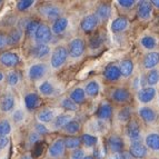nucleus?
Masks as SVG:
<instances>
[{
    "mask_svg": "<svg viewBox=\"0 0 159 159\" xmlns=\"http://www.w3.org/2000/svg\"><path fill=\"white\" fill-rule=\"evenodd\" d=\"M15 103H16L15 97L12 95H10V93H7L0 100V110L3 112L11 111L13 109V107H15Z\"/></svg>",
    "mask_w": 159,
    "mask_h": 159,
    "instance_id": "21",
    "label": "nucleus"
},
{
    "mask_svg": "<svg viewBox=\"0 0 159 159\" xmlns=\"http://www.w3.org/2000/svg\"><path fill=\"white\" fill-rule=\"evenodd\" d=\"M130 97H131L130 91L128 89H126V88H116L111 93V98L115 102H127V101H129Z\"/></svg>",
    "mask_w": 159,
    "mask_h": 159,
    "instance_id": "18",
    "label": "nucleus"
},
{
    "mask_svg": "<svg viewBox=\"0 0 159 159\" xmlns=\"http://www.w3.org/2000/svg\"><path fill=\"white\" fill-rule=\"evenodd\" d=\"M157 90L155 87H145L141 88L140 90L137 93V99L140 103H149L156 98Z\"/></svg>",
    "mask_w": 159,
    "mask_h": 159,
    "instance_id": "9",
    "label": "nucleus"
},
{
    "mask_svg": "<svg viewBox=\"0 0 159 159\" xmlns=\"http://www.w3.org/2000/svg\"><path fill=\"white\" fill-rule=\"evenodd\" d=\"M41 103V99H40L39 95L34 93H27L25 96V106L28 110H34L40 106Z\"/></svg>",
    "mask_w": 159,
    "mask_h": 159,
    "instance_id": "20",
    "label": "nucleus"
},
{
    "mask_svg": "<svg viewBox=\"0 0 159 159\" xmlns=\"http://www.w3.org/2000/svg\"><path fill=\"white\" fill-rule=\"evenodd\" d=\"M80 139H81V143L87 147H95L98 143V138L90 134H84Z\"/></svg>",
    "mask_w": 159,
    "mask_h": 159,
    "instance_id": "37",
    "label": "nucleus"
},
{
    "mask_svg": "<svg viewBox=\"0 0 159 159\" xmlns=\"http://www.w3.org/2000/svg\"><path fill=\"white\" fill-rule=\"evenodd\" d=\"M131 116H133V110L130 107H125V108H122L118 115H117V118L118 120L121 122H128L130 119H131Z\"/></svg>",
    "mask_w": 159,
    "mask_h": 159,
    "instance_id": "36",
    "label": "nucleus"
},
{
    "mask_svg": "<svg viewBox=\"0 0 159 159\" xmlns=\"http://www.w3.org/2000/svg\"><path fill=\"white\" fill-rule=\"evenodd\" d=\"M102 76L108 81H117V80H119V78L121 77V75H120V70L118 65H115V64L108 65L105 68V70H103Z\"/></svg>",
    "mask_w": 159,
    "mask_h": 159,
    "instance_id": "15",
    "label": "nucleus"
},
{
    "mask_svg": "<svg viewBox=\"0 0 159 159\" xmlns=\"http://www.w3.org/2000/svg\"><path fill=\"white\" fill-rule=\"evenodd\" d=\"M117 3H118L122 9H127V10L134 8V6L137 5V2L134 1V0H119V1H117Z\"/></svg>",
    "mask_w": 159,
    "mask_h": 159,
    "instance_id": "45",
    "label": "nucleus"
},
{
    "mask_svg": "<svg viewBox=\"0 0 159 159\" xmlns=\"http://www.w3.org/2000/svg\"><path fill=\"white\" fill-rule=\"evenodd\" d=\"M7 45L9 46H16L20 43V40L22 38V31L18 28L12 29L7 36Z\"/></svg>",
    "mask_w": 159,
    "mask_h": 159,
    "instance_id": "29",
    "label": "nucleus"
},
{
    "mask_svg": "<svg viewBox=\"0 0 159 159\" xmlns=\"http://www.w3.org/2000/svg\"><path fill=\"white\" fill-rule=\"evenodd\" d=\"M47 72V65L43 62H38L30 66L28 70V77L31 80H39L43 77Z\"/></svg>",
    "mask_w": 159,
    "mask_h": 159,
    "instance_id": "12",
    "label": "nucleus"
},
{
    "mask_svg": "<svg viewBox=\"0 0 159 159\" xmlns=\"http://www.w3.org/2000/svg\"><path fill=\"white\" fill-rule=\"evenodd\" d=\"M118 67H119L120 75L122 77H129L134 71V64L130 59H124Z\"/></svg>",
    "mask_w": 159,
    "mask_h": 159,
    "instance_id": "30",
    "label": "nucleus"
},
{
    "mask_svg": "<svg viewBox=\"0 0 159 159\" xmlns=\"http://www.w3.org/2000/svg\"><path fill=\"white\" fill-rule=\"evenodd\" d=\"M82 159H95V158H93V155H91V156H90V155H89V156H85Z\"/></svg>",
    "mask_w": 159,
    "mask_h": 159,
    "instance_id": "57",
    "label": "nucleus"
},
{
    "mask_svg": "<svg viewBox=\"0 0 159 159\" xmlns=\"http://www.w3.org/2000/svg\"><path fill=\"white\" fill-rule=\"evenodd\" d=\"M20 159H34V158H32L31 155H22V156L20 157Z\"/></svg>",
    "mask_w": 159,
    "mask_h": 159,
    "instance_id": "56",
    "label": "nucleus"
},
{
    "mask_svg": "<svg viewBox=\"0 0 159 159\" xmlns=\"http://www.w3.org/2000/svg\"><path fill=\"white\" fill-rule=\"evenodd\" d=\"M112 106L108 102H102L101 105H99V107L96 110V117L98 119L101 120H107L110 119L112 116Z\"/></svg>",
    "mask_w": 159,
    "mask_h": 159,
    "instance_id": "16",
    "label": "nucleus"
},
{
    "mask_svg": "<svg viewBox=\"0 0 159 159\" xmlns=\"http://www.w3.org/2000/svg\"><path fill=\"white\" fill-rule=\"evenodd\" d=\"M126 134H127L128 138L130 139L131 143L143 141V133H141V128L137 120L130 119L127 122V125H126Z\"/></svg>",
    "mask_w": 159,
    "mask_h": 159,
    "instance_id": "2",
    "label": "nucleus"
},
{
    "mask_svg": "<svg viewBox=\"0 0 159 159\" xmlns=\"http://www.w3.org/2000/svg\"><path fill=\"white\" fill-rule=\"evenodd\" d=\"M85 151L82 149H76V150H72L71 154H70V159H82L85 157Z\"/></svg>",
    "mask_w": 159,
    "mask_h": 159,
    "instance_id": "48",
    "label": "nucleus"
},
{
    "mask_svg": "<svg viewBox=\"0 0 159 159\" xmlns=\"http://www.w3.org/2000/svg\"><path fill=\"white\" fill-rule=\"evenodd\" d=\"M39 13L43 17L47 18L48 20H57L58 18H60L61 10L58 6L51 5V3H45V5L40 6L39 8Z\"/></svg>",
    "mask_w": 159,
    "mask_h": 159,
    "instance_id": "5",
    "label": "nucleus"
},
{
    "mask_svg": "<svg viewBox=\"0 0 159 159\" xmlns=\"http://www.w3.org/2000/svg\"><path fill=\"white\" fill-rule=\"evenodd\" d=\"M93 158H98V159H101L102 158V155H101V149L100 147H96L95 148V151H93Z\"/></svg>",
    "mask_w": 159,
    "mask_h": 159,
    "instance_id": "52",
    "label": "nucleus"
},
{
    "mask_svg": "<svg viewBox=\"0 0 159 159\" xmlns=\"http://www.w3.org/2000/svg\"><path fill=\"white\" fill-rule=\"evenodd\" d=\"M43 143H36L34 150V152H32V157H39L40 155L43 154Z\"/></svg>",
    "mask_w": 159,
    "mask_h": 159,
    "instance_id": "49",
    "label": "nucleus"
},
{
    "mask_svg": "<svg viewBox=\"0 0 159 159\" xmlns=\"http://www.w3.org/2000/svg\"><path fill=\"white\" fill-rule=\"evenodd\" d=\"M20 81V74L18 71H10L7 75V82L10 86H16Z\"/></svg>",
    "mask_w": 159,
    "mask_h": 159,
    "instance_id": "43",
    "label": "nucleus"
},
{
    "mask_svg": "<svg viewBox=\"0 0 159 159\" xmlns=\"http://www.w3.org/2000/svg\"><path fill=\"white\" fill-rule=\"evenodd\" d=\"M111 13V7L108 3H100L96 9V15L99 18V20H106L110 17Z\"/></svg>",
    "mask_w": 159,
    "mask_h": 159,
    "instance_id": "31",
    "label": "nucleus"
},
{
    "mask_svg": "<svg viewBox=\"0 0 159 159\" xmlns=\"http://www.w3.org/2000/svg\"><path fill=\"white\" fill-rule=\"evenodd\" d=\"M68 19L66 17H60L57 20H55L52 24V27H51V32H53L55 34H60L67 29L68 27Z\"/></svg>",
    "mask_w": 159,
    "mask_h": 159,
    "instance_id": "23",
    "label": "nucleus"
},
{
    "mask_svg": "<svg viewBox=\"0 0 159 159\" xmlns=\"http://www.w3.org/2000/svg\"><path fill=\"white\" fill-rule=\"evenodd\" d=\"M64 143L66 149L69 150H76V149H79L81 146V139L80 137H75V136H69V137L65 138Z\"/></svg>",
    "mask_w": 159,
    "mask_h": 159,
    "instance_id": "32",
    "label": "nucleus"
},
{
    "mask_svg": "<svg viewBox=\"0 0 159 159\" xmlns=\"http://www.w3.org/2000/svg\"><path fill=\"white\" fill-rule=\"evenodd\" d=\"M129 27V20L126 17H118L112 21L111 24V31L112 32H121L128 29Z\"/></svg>",
    "mask_w": 159,
    "mask_h": 159,
    "instance_id": "22",
    "label": "nucleus"
},
{
    "mask_svg": "<svg viewBox=\"0 0 159 159\" xmlns=\"http://www.w3.org/2000/svg\"><path fill=\"white\" fill-rule=\"evenodd\" d=\"M20 62V57L15 52L11 51H6L0 55V64L8 68H13L19 65Z\"/></svg>",
    "mask_w": 159,
    "mask_h": 159,
    "instance_id": "10",
    "label": "nucleus"
},
{
    "mask_svg": "<svg viewBox=\"0 0 159 159\" xmlns=\"http://www.w3.org/2000/svg\"><path fill=\"white\" fill-rule=\"evenodd\" d=\"M99 22H100V20L97 17V15L90 13V15H87L86 17H84V19L80 22V29L86 34H90L98 27Z\"/></svg>",
    "mask_w": 159,
    "mask_h": 159,
    "instance_id": "6",
    "label": "nucleus"
},
{
    "mask_svg": "<svg viewBox=\"0 0 159 159\" xmlns=\"http://www.w3.org/2000/svg\"><path fill=\"white\" fill-rule=\"evenodd\" d=\"M150 2L154 7H156L157 9H159V0H152V1H150Z\"/></svg>",
    "mask_w": 159,
    "mask_h": 159,
    "instance_id": "55",
    "label": "nucleus"
},
{
    "mask_svg": "<svg viewBox=\"0 0 159 159\" xmlns=\"http://www.w3.org/2000/svg\"><path fill=\"white\" fill-rule=\"evenodd\" d=\"M11 133V125L8 120L0 121V137H7Z\"/></svg>",
    "mask_w": 159,
    "mask_h": 159,
    "instance_id": "42",
    "label": "nucleus"
},
{
    "mask_svg": "<svg viewBox=\"0 0 159 159\" xmlns=\"http://www.w3.org/2000/svg\"><path fill=\"white\" fill-rule=\"evenodd\" d=\"M40 26V22L38 20H31L27 24L26 26V34L27 36H34L36 31H37L38 27Z\"/></svg>",
    "mask_w": 159,
    "mask_h": 159,
    "instance_id": "40",
    "label": "nucleus"
},
{
    "mask_svg": "<svg viewBox=\"0 0 159 159\" xmlns=\"http://www.w3.org/2000/svg\"><path fill=\"white\" fill-rule=\"evenodd\" d=\"M107 146L110 149V151H112V154L122 152V150L125 148V143H124L121 137L117 135H111L109 136L108 139H107Z\"/></svg>",
    "mask_w": 159,
    "mask_h": 159,
    "instance_id": "14",
    "label": "nucleus"
},
{
    "mask_svg": "<svg viewBox=\"0 0 159 159\" xmlns=\"http://www.w3.org/2000/svg\"><path fill=\"white\" fill-rule=\"evenodd\" d=\"M85 93L86 96H89V97H97L98 93H100V85H99L98 81L96 80H90L86 84L85 87Z\"/></svg>",
    "mask_w": 159,
    "mask_h": 159,
    "instance_id": "27",
    "label": "nucleus"
},
{
    "mask_svg": "<svg viewBox=\"0 0 159 159\" xmlns=\"http://www.w3.org/2000/svg\"><path fill=\"white\" fill-rule=\"evenodd\" d=\"M72 120V116L70 114H61L53 119V127L55 128H64L69 121Z\"/></svg>",
    "mask_w": 159,
    "mask_h": 159,
    "instance_id": "33",
    "label": "nucleus"
},
{
    "mask_svg": "<svg viewBox=\"0 0 159 159\" xmlns=\"http://www.w3.org/2000/svg\"><path fill=\"white\" fill-rule=\"evenodd\" d=\"M25 118V114L22 110H20V109H18V110H16V111L12 114V120L15 122H17V124H19V122H21L22 120H24Z\"/></svg>",
    "mask_w": 159,
    "mask_h": 159,
    "instance_id": "47",
    "label": "nucleus"
},
{
    "mask_svg": "<svg viewBox=\"0 0 159 159\" xmlns=\"http://www.w3.org/2000/svg\"><path fill=\"white\" fill-rule=\"evenodd\" d=\"M9 143V139L7 137H0V149L5 148Z\"/></svg>",
    "mask_w": 159,
    "mask_h": 159,
    "instance_id": "53",
    "label": "nucleus"
},
{
    "mask_svg": "<svg viewBox=\"0 0 159 159\" xmlns=\"http://www.w3.org/2000/svg\"><path fill=\"white\" fill-rule=\"evenodd\" d=\"M34 3V0H20V1L17 2V9L19 11H26L29 8H31Z\"/></svg>",
    "mask_w": 159,
    "mask_h": 159,
    "instance_id": "44",
    "label": "nucleus"
},
{
    "mask_svg": "<svg viewBox=\"0 0 159 159\" xmlns=\"http://www.w3.org/2000/svg\"><path fill=\"white\" fill-rule=\"evenodd\" d=\"M145 146L152 151H159V133L152 131L145 137Z\"/></svg>",
    "mask_w": 159,
    "mask_h": 159,
    "instance_id": "19",
    "label": "nucleus"
},
{
    "mask_svg": "<svg viewBox=\"0 0 159 159\" xmlns=\"http://www.w3.org/2000/svg\"><path fill=\"white\" fill-rule=\"evenodd\" d=\"M1 5H2V1H1V0H0V6H1Z\"/></svg>",
    "mask_w": 159,
    "mask_h": 159,
    "instance_id": "59",
    "label": "nucleus"
},
{
    "mask_svg": "<svg viewBox=\"0 0 159 159\" xmlns=\"http://www.w3.org/2000/svg\"><path fill=\"white\" fill-rule=\"evenodd\" d=\"M146 82L149 85V87H154L159 82V70L152 69L148 72L146 77Z\"/></svg>",
    "mask_w": 159,
    "mask_h": 159,
    "instance_id": "38",
    "label": "nucleus"
},
{
    "mask_svg": "<svg viewBox=\"0 0 159 159\" xmlns=\"http://www.w3.org/2000/svg\"><path fill=\"white\" fill-rule=\"evenodd\" d=\"M109 159H128V155L125 152H115V154H111Z\"/></svg>",
    "mask_w": 159,
    "mask_h": 159,
    "instance_id": "50",
    "label": "nucleus"
},
{
    "mask_svg": "<svg viewBox=\"0 0 159 159\" xmlns=\"http://www.w3.org/2000/svg\"><path fill=\"white\" fill-rule=\"evenodd\" d=\"M140 45H141V47L147 49V50H154V49L157 48V46H158V39H157L155 36L146 34V36L141 37Z\"/></svg>",
    "mask_w": 159,
    "mask_h": 159,
    "instance_id": "24",
    "label": "nucleus"
},
{
    "mask_svg": "<svg viewBox=\"0 0 159 159\" xmlns=\"http://www.w3.org/2000/svg\"><path fill=\"white\" fill-rule=\"evenodd\" d=\"M86 49V45H85V40L82 38H75L70 41L69 43V48H68V53L69 56L74 59L80 58V57L84 55Z\"/></svg>",
    "mask_w": 159,
    "mask_h": 159,
    "instance_id": "3",
    "label": "nucleus"
},
{
    "mask_svg": "<svg viewBox=\"0 0 159 159\" xmlns=\"http://www.w3.org/2000/svg\"><path fill=\"white\" fill-rule=\"evenodd\" d=\"M62 129H64V131L66 134H68V135H70V136H74V135H76V134L79 133L80 124L77 121V120H71V121H69Z\"/></svg>",
    "mask_w": 159,
    "mask_h": 159,
    "instance_id": "34",
    "label": "nucleus"
},
{
    "mask_svg": "<svg viewBox=\"0 0 159 159\" xmlns=\"http://www.w3.org/2000/svg\"><path fill=\"white\" fill-rule=\"evenodd\" d=\"M138 115L140 117V119L146 122V124H154L157 120V117H158L156 110L148 106L140 107L138 109Z\"/></svg>",
    "mask_w": 159,
    "mask_h": 159,
    "instance_id": "11",
    "label": "nucleus"
},
{
    "mask_svg": "<svg viewBox=\"0 0 159 159\" xmlns=\"http://www.w3.org/2000/svg\"><path fill=\"white\" fill-rule=\"evenodd\" d=\"M69 98L71 99L76 105H80V103H84L86 101V98H87V96L85 93V90H84V88L81 87H77L75 88L74 90L70 93V97Z\"/></svg>",
    "mask_w": 159,
    "mask_h": 159,
    "instance_id": "25",
    "label": "nucleus"
},
{
    "mask_svg": "<svg viewBox=\"0 0 159 159\" xmlns=\"http://www.w3.org/2000/svg\"><path fill=\"white\" fill-rule=\"evenodd\" d=\"M37 119L40 121V124H49V122L53 121L55 119V111L52 109L46 108L43 109L41 111H39V114L37 115Z\"/></svg>",
    "mask_w": 159,
    "mask_h": 159,
    "instance_id": "28",
    "label": "nucleus"
},
{
    "mask_svg": "<svg viewBox=\"0 0 159 159\" xmlns=\"http://www.w3.org/2000/svg\"><path fill=\"white\" fill-rule=\"evenodd\" d=\"M39 138H40V136L38 135V134H36V133L30 134V135H29V143H39Z\"/></svg>",
    "mask_w": 159,
    "mask_h": 159,
    "instance_id": "51",
    "label": "nucleus"
},
{
    "mask_svg": "<svg viewBox=\"0 0 159 159\" xmlns=\"http://www.w3.org/2000/svg\"><path fill=\"white\" fill-rule=\"evenodd\" d=\"M34 130H36V134H38L39 136H43V135H47L49 131H48V128L46 127L43 124H34Z\"/></svg>",
    "mask_w": 159,
    "mask_h": 159,
    "instance_id": "46",
    "label": "nucleus"
},
{
    "mask_svg": "<svg viewBox=\"0 0 159 159\" xmlns=\"http://www.w3.org/2000/svg\"><path fill=\"white\" fill-rule=\"evenodd\" d=\"M5 46H7V38L6 36L0 34V49L5 48Z\"/></svg>",
    "mask_w": 159,
    "mask_h": 159,
    "instance_id": "54",
    "label": "nucleus"
},
{
    "mask_svg": "<svg viewBox=\"0 0 159 159\" xmlns=\"http://www.w3.org/2000/svg\"><path fill=\"white\" fill-rule=\"evenodd\" d=\"M3 78H5V76H3V74L1 71H0V81H2Z\"/></svg>",
    "mask_w": 159,
    "mask_h": 159,
    "instance_id": "58",
    "label": "nucleus"
},
{
    "mask_svg": "<svg viewBox=\"0 0 159 159\" xmlns=\"http://www.w3.org/2000/svg\"><path fill=\"white\" fill-rule=\"evenodd\" d=\"M51 38H52V32H51L50 27L46 24H40L34 34V40L37 45H46L50 41Z\"/></svg>",
    "mask_w": 159,
    "mask_h": 159,
    "instance_id": "4",
    "label": "nucleus"
},
{
    "mask_svg": "<svg viewBox=\"0 0 159 159\" xmlns=\"http://www.w3.org/2000/svg\"><path fill=\"white\" fill-rule=\"evenodd\" d=\"M65 150H66V147H65L64 139L62 138H58L49 146L48 154H49V157H51V158L58 159L64 156Z\"/></svg>",
    "mask_w": 159,
    "mask_h": 159,
    "instance_id": "7",
    "label": "nucleus"
},
{
    "mask_svg": "<svg viewBox=\"0 0 159 159\" xmlns=\"http://www.w3.org/2000/svg\"><path fill=\"white\" fill-rule=\"evenodd\" d=\"M50 53V48L48 45H37L31 49L32 57L38 59L45 58Z\"/></svg>",
    "mask_w": 159,
    "mask_h": 159,
    "instance_id": "26",
    "label": "nucleus"
},
{
    "mask_svg": "<svg viewBox=\"0 0 159 159\" xmlns=\"http://www.w3.org/2000/svg\"><path fill=\"white\" fill-rule=\"evenodd\" d=\"M152 15V5L150 1L141 0L137 2V16L140 20H148Z\"/></svg>",
    "mask_w": 159,
    "mask_h": 159,
    "instance_id": "8",
    "label": "nucleus"
},
{
    "mask_svg": "<svg viewBox=\"0 0 159 159\" xmlns=\"http://www.w3.org/2000/svg\"><path fill=\"white\" fill-rule=\"evenodd\" d=\"M129 154L133 158L143 159L148 154V149L143 143V141H138V143H131L129 147Z\"/></svg>",
    "mask_w": 159,
    "mask_h": 159,
    "instance_id": "13",
    "label": "nucleus"
},
{
    "mask_svg": "<svg viewBox=\"0 0 159 159\" xmlns=\"http://www.w3.org/2000/svg\"><path fill=\"white\" fill-rule=\"evenodd\" d=\"M103 43V38L101 37V34H95L89 39V47L91 49H98L99 47H101Z\"/></svg>",
    "mask_w": 159,
    "mask_h": 159,
    "instance_id": "41",
    "label": "nucleus"
},
{
    "mask_svg": "<svg viewBox=\"0 0 159 159\" xmlns=\"http://www.w3.org/2000/svg\"><path fill=\"white\" fill-rule=\"evenodd\" d=\"M61 107L68 111H76L78 109V105L74 102L70 98H65L61 100Z\"/></svg>",
    "mask_w": 159,
    "mask_h": 159,
    "instance_id": "39",
    "label": "nucleus"
},
{
    "mask_svg": "<svg viewBox=\"0 0 159 159\" xmlns=\"http://www.w3.org/2000/svg\"><path fill=\"white\" fill-rule=\"evenodd\" d=\"M39 91L41 95L49 97V96H52L53 93H55V87H53V85L51 82L43 81V84L39 86Z\"/></svg>",
    "mask_w": 159,
    "mask_h": 159,
    "instance_id": "35",
    "label": "nucleus"
},
{
    "mask_svg": "<svg viewBox=\"0 0 159 159\" xmlns=\"http://www.w3.org/2000/svg\"><path fill=\"white\" fill-rule=\"evenodd\" d=\"M68 56H69L68 49L65 46H57L55 48V50L52 51V55H51V59H50L51 67L53 69L61 68V67L66 64Z\"/></svg>",
    "mask_w": 159,
    "mask_h": 159,
    "instance_id": "1",
    "label": "nucleus"
},
{
    "mask_svg": "<svg viewBox=\"0 0 159 159\" xmlns=\"http://www.w3.org/2000/svg\"><path fill=\"white\" fill-rule=\"evenodd\" d=\"M159 64V52L157 51H150L143 57V66L147 70H152L155 67Z\"/></svg>",
    "mask_w": 159,
    "mask_h": 159,
    "instance_id": "17",
    "label": "nucleus"
}]
</instances>
